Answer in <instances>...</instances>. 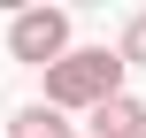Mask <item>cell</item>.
Here are the masks:
<instances>
[{
	"instance_id": "obj_7",
	"label": "cell",
	"mask_w": 146,
	"mask_h": 138,
	"mask_svg": "<svg viewBox=\"0 0 146 138\" xmlns=\"http://www.w3.org/2000/svg\"><path fill=\"white\" fill-rule=\"evenodd\" d=\"M77 138H85V131H77Z\"/></svg>"
},
{
	"instance_id": "obj_3",
	"label": "cell",
	"mask_w": 146,
	"mask_h": 138,
	"mask_svg": "<svg viewBox=\"0 0 146 138\" xmlns=\"http://www.w3.org/2000/svg\"><path fill=\"white\" fill-rule=\"evenodd\" d=\"M85 138H146V100L115 92L108 108H92V115H85Z\"/></svg>"
},
{
	"instance_id": "obj_2",
	"label": "cell",
	"mask_w": 146,
	"mask_h": 138,
	"mask_svg": "<svg viewBox=\"0 0 146 138\" xmlns=\"http://www.w3.org/2000/svg\"><path fill=\"white\" fill-rule=\"evenodd\" d=\"M8 54L31 61L38 77H46L54 61H69V54H77V46H69V8H23V15L8 23Z\"/></svg>"
},
{
	"instance_id": "obj_1",
	"label": "cell",
	"mask_w": 146,
	"mask_h": 138,
	"mask_svg": "<svg viewBox=\"0 0 146 138\" xmlns=\"http://www.w3.org/2000/svg\"><path fill=\"white\" fill-rule=\"evenodd\" d=\"M123 77H131V61L115 54V46H77L69 61H54L46 69V108H62V115H92V108H108L115 92H123Z\"/></svg>"
},
{
	"instance_id": "obj_5",
	"label": "cell",
	"mask_w": 146,
	"mask_h": 138,
	"mask_svg": "<svg viewBox=\"0 0 146 138\" xmlns=\"http://www.w3.org/2000/svg\"><path fill=\"white\" fill-rule=\"evenodd\" d=\"M115 54H123L131 69H146V8H139V15H123V38H115Z\"/></svg>"
},
{
	"instance_id": "obj_4",
	"label": "cell",
	"mask_w": 146,
	"mask_h": 138,
	"mask_svg": "<svg viewBox=\"0 0 146 138\" xmlns=\"http://www.w3.org/2000/svg\"><path fill=\"white\" fill-rule=\"evenodd\" d=\"M8 138H77V131L62 123V108L31 100V108H15V115H8Z\"/></svg>"
},
{
	"instance_id": "obj_6",
	"label": "cell",
	"mask_w": 146,
	"mask_h": 138,
	"mask_svg": "<svg viewBox=\"0 0 146 138\" xmlns=\"http://www.w3.org/2000/svg\"><path fill=\"white\" fill-rule=\"evenodd\" d=\"M0 131H8V123H0Z\"/></svg>"
}]
</instances>
